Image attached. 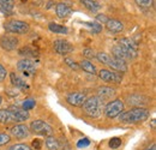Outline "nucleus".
<instances>
[{"mask_svg":"<svg viewBox=\"0 0 156 150\" xmlns=\"http://www.w3.org/2000/svg\"><path fill=\"white\" fill-rule=\"evenodd\" d=\"M148 118H149V111L142 107H135L127 112H122L120 114V121L126 124H139L145 121Z\"/></svg>","mask_w":156,"mask_h":150,"instance_id":"1","label":"nucleus"},{"mask_svg":"<svg viewBox=\"0 0 156 150\" xmlns=\"http://www.w3.org/2000/svg\"><path fill=\"white\" fill-rule=\"evenodd\" d=\"M83 112L89 118H98L102 113V100L98 96H91L83 103Z\"/></svg>","mask_w":156,"mask_h":150,"instance_id":"2","label":"nucleus"},{"mask_svg":"<svg viewBox=\"0 0 156 150\" xmlns=\"http://www.w3.org/2000/svg\"><path fill=\"white\" fill-rule=\"evenodd\" d=\"M4 28L7 33H12V34H25L29 31V24L27 22L18 19H11L6 22Z\"/></svg>","mask_w":156,"mask_h":150,"instance_id":"3","label":"nucleus"},{"mask_svg":"<svg viewBox=\"0 0 156 150\" xmlns=\"http://www.w3.org/2000/svg\"><path fill=\"white\" fill-rule=\"evenodd\" d=\"M124 112V103L121 100H114V101H111L107 103L106 108H105V114L107 118L109 119H113V118H117L118 115H120L121 113Z\"/></svg>","mask_w":156,"mask_h":150,"instance_id":"4","label":"nucleus"},{"mask_svg":"<svg viewBox=\"0 0 156 150\" xmlns=\"http://www.w3.org/2000/svg\"><path fill=\"white\" fill-rule=\"evenodd\" d=\"M30 131L35 134H39V136H51L53 133V129L49 124H47L46 121L43 120H35L31 123L30 125Z\"/></svg>","mask_w":156,"mask_h":150,"instance_id":"5","label":"nucleus"},{"mask_svg":"<svg viewBox=\"0 0 156 150\" xmlns=\"http://www.w3.org/2000/svg\"><path fill=\"white\" fill-rule=\"evenodd\" d=\"M119 45L122 47V49L125 51V53L127 54L130 60L138 56V45H137L133 40L124 38L119 41Z\"/></svg>","mask_w":156,"mask_h":150,"instance_id":"6","label":"nucleus"},{"mask_svg":"<svg viewBox=\"0 0 156 150\" xmlns=\"http://www.w3.org/2000/svg\"><path fill=\"white\" fill-rule=\"evenodd\" d=\"M17 69L20 72H23V75L30 76L33 73H35L36 71V65L33 60L30 59H22L17 62Z\"/></svg>","mask_w":156,"mask_h":150,"instance_id":"7","label":"nucleus"},{"mask_svg":"<svg viewBox=\"0 0 156 150\" xmlns=\"http://www.w3.org/2000/svg\"><path fill=\"white\" fill-rule=\"evenodd\" d=\"M53 47H54V51L60 54V55H65V54H69L73 51V47L72 45L66 41V40H55L54 43H53Z\"/></svg>","mask_w":156,"mask_h":150,"instance_id":"8","label":"nucleus"},{"mask_svg":"<svg viewBox=\"0 0 156 150\" xmlns=\"http://www.w3.org/2000/svg\"><path fill=\"white\" fill-rule=\"evenodd\" d=\"M98 77L103 80V82H112V83H120L122 80V75H120L119 72H113V71H108V70H101L98 72Z\"/></svg>","mask_w":156,"mask_h":150,"instance_id":"9","label":"nucleus"},{"mask_svg":"<svg viewBox=\"0 0 156 150\" xmlns=\"http://www.w3.org/2000/svg\"><path fill=\"white\" fill-rule=\"evenodd\" d=\"M85 100H87V95L83 93H77V91L69 94L66 97V101L71 106H75V107H82L83 103L85 102Z\"/></svg>","mask_w":156,"mask_h":150,"instance_id":"10","label":"nucleus"},{"mask_svg":"<svg viewBox=\"0 0 156 150\" xmlns=\"http://www.w3.org/2000/svg\"><path fill=\"white\" fill-rule=\"evenodd\" d=\"M0 46L6 51H13L18 46V38L15 36H2L0 38Z\"/></svg>","mask_w":156,"mask_h":150,"instance_id":"11","label":"nucleus"},{"mask_svg":"<svg viewBox=\"0 0 156 150\" xmlns=\"http://www.w3.org/2000/svg\"><path fill=\"white\" fill-rule=\"evenodd\" d=\"M106 28L109 33H113V34H119L124 30V24L118 20V19H113V18H108V20L106 22Z\"/></svg>","mask_w":156,"mask_h":150,"instance_id":"12","label":"nucleus"},{"mask_svg":"<svg viewBox=\"0 0 156 150\" xmlns=\"http://www.w3.org/2000/svg\"><path fill=\"white\" fill-rule=\"evenodd\" d=\"M72 12H73V10L64 2H59L55 6V13L59 18H67L72 15Z\"/></svg>","mask_w":156,"mask_h":150,"instance_id":"13","label":"nucleus"},{"mask_svg":"<svg viewBox=\"0 0 156 150\" xmlns=\"http://www.w3.org/2000/svg\"><path fill=\"white\" fill-rule=\"evenodd\" d=\"M111 69H113L115 72H126L127 71V65L124 60H119V59H115V58H112L109 59L108 64H107Z\"/></svg>","mask_w":156,"mask_h":150,"instance_id":"14","label":"nucleus"},{"mask_svg":"<svg viewBox=\"0 0 156 150\" xmlns=\"http://www.w3.org/2000/svg\"><path fill=\"white\" fill-rule=\"evenodd\" d=\"M11 133L16 137V138H27L29 134H30V131L28 129V126L23 125V124H20V125H15L12 129H11Z\"/></svg>","mask_w":156,"mask_h":150,"instance_id":"15","label":"nucleus"},{"mask_svg":"<svg viewBox=\"0 0 156 150\" xmlns=\"http://www.w3.org/2000/svg\"><path fill=\"white\" fill-rule=\"evenodd\" d=\"M0 123L1 124H10V123H17V119L15 118L13 113L10 109H0Z\"/></svg>","mask_w":156,"mask_h":150,"instance_id":"16","label":"nucleus"},{"mask_svg":"<svg viewBox=\"0 0 156 150\" xmlns=\"http://www.w3.org/2000/svg\"><path fill=\"white\" fill-rule=\"evenodd\" d=\"M11 112L13 113V115H15V118L17 119V121H25V120H28L29 119V113L28 111H24L23 108H18V107H10L9 108Z\"/></svg>","mask_w":156,"mask_h":150,"instance_id":"17","label":"nucleus"},{"mask_svg":"<svg viewBox=\"0 0 156 150\" xmlns=\"http://www.w3.org/2000/svg\"><path fill=\"white\" fill-rule=\"evenodd\" d=\"M113 95H115V90L109 87H100L98 89V97L102 101L106 98H111Z\"/></svg>","mask_w":156,"mask_h":150,"instance_id":"18","label":"nucleus"},{"mask_svg":"<svg viewBox=\"0 0 156 150\" xmlns=\"http://www.w3.org/2000/svg\"><path fill=\"white\" fill-rule=\"evenodd\" d=\"M80 4L89 11L91 12H98V10H101V4L98 2L96 0H80Z\"/></svg>","mask_w":156,"mask_h":150,"instance_id":"19","label":"nucleus"},{"mask_svg":"<svg viewBox=\"0 0 156 150\" xmlns=\"http://www.w3.org/2000/svg\"><path fill=\"white\" fill-rule=\"evenodd\" d=\"M112 54H113V58H115V59H119V60H130L129 59V56H127V54L125 53V51L122 49V47L118 43V45H115L113 48H112Z\"/></svg>","mask_w":156,"mask_h":150,"instance_id":"20","label":"nucleus"},{"mask_svg":"<svg viewBox=\"0 0 156 150\" xmlns=\"http://www.w3.org/2000/svg\"><path fill=\"white\" fill-rule=\"evenodd\" d=\"M78 66H79L83 71H85L87 73L96 75V67H95V65H93V62H90L89 60H83V61H80Z\"/></svg>","mask_w":156,"mask_h":150,"instance_id":"21","label":"nucleus"},{"mask_svg":"<svg viewBox=\"0 0 156 150\" xmlns=\"http://www.w3.org/2000/svg\"><path fill=\"white\" fill-rule=\"evenodd\" d=\"M10 78H11V83H12L16 88H20V89H27V88H28V85L25 84V82H24L20 77H18V76L16 75L15 72H12V73L10 75Z\"/></svg>","mask_w":156,"mask_h":150,"instance_id":"22","label":"nucleus"},{"mask_svg":"<svg viewBox=\"0 0 156 150\" xmlns=\"http://www.w3.org/2000/svg\"><path fill=\"white\" fill-rule=\"evenodd\" d=\"M46 147H47L48 150H59L60 143H59V141L57 138L48 136V137L46 138Z\"/></svg>","mask_w":156,"mask_h":150,"instance_id":"23","label":"nucleus"},{"mask_svg":"<svg viewBox=\"0 0 156 150\" xmlns=\"http://www.w3.org/2000/svg\"><path fill=\"white\" fill-rule=\"evenodd\" d=\"M48 29L52 33H57V34H67V31H69L66 27L57 24V23H49L48 24Z\"/></svg>","mask_w":156,"mask_h":150,"instance_id":"24","label":"nucleus"},{"mask_svg":"<svg viewBox=\"0 0 156 150\" xmlns=\"http://www.w3.org/2000/svg\"><path fill=\"white\" fill-rule=\"evenodd\" d=\"M15 0H0V10L4 12H11L15 7Z\"/></svg>","mask_w":156,"mask_h":150,"instance_id":"25","label":"nucleus"},{"mask_svg":"<svg viewBox=\"0 0 156 150\" xmlns=\"http://www.w3.org/2000/svg\"><path fill=\"white\" fill-rule=\"evenodd\" d=\"M20 55L25 56V59H29L30 56H37V52L34 51L31 47L27 46V47H23L20 49Z\"/></svg>","mask_w":156,"mask_h":150,"instance_id":"26","label":"nucleus"},{"mask_svg":"<svg viewBox=\"0 0 156 150\" xmlns=\"http://www.w3.org/2000/svg\"><path fill=\"white\" fill-rule=\"evenodd\" d=\"M84 24L88 25V27L91 29L93 34H100V33L102 31V25H101L100 23H96V22H94V23H91V22H85Z\"/></svg>","mask_w":156,"mask_h":150,"instance_id":"27","label":"nucleus"},{"mask_svg":"<svg viewBox=\"0 0 156 150\" xmlns=\"http://www.w3.org/2000/svg\"><path fill=\"white\" fill-rule=\"evenodd\" d=\"M35 106H36L35 100H33V98H27V100H24V101H23L22 108H23L24 111H30V109H33Z\"/></svg>","mask_w":156,"mask_h":150,"instance_id":"28","label":"nucleus"},{"mask_svg":"<svg viewBox=\"0 0 156 150\" xmlns=\"http://www.w3.org/2000/svg\"><path fill=\"white\" fill-rule=\"evenodd\" d=\"M96 59H98L100 62H102V64H108V61H109V59H111V55L109 54H107V53H105V52H100L96 54Z\"/></svg>","mask_w":156,"mask_h":150,"instance_id":"29","label":"nucleus"},{"mask_svg":"<svg viewBox=\"0 0 156 150\" xmlns=\"http://www.w3.org/2000/svg\"><path fill=\"white\" fill-rule=\"evenodd\" d=\"M137 6H139L140 9H150L153 6V0H135Z\"/></svg>","mask_w":156,"mask_h":150,"instance_id":"30","label":"nucleus"},{"mask_svg":"<svg viewBox=\"0 0 156 150\" xmlns=\"http://www.w3.org/2000/svg\"><path fill=\"white\" fill-rule=\"evenodd\" d=\"M7 150H33V149L28 144H13V145H11Z\"/></svg>","mask_w":156,"mask_h":150,"instance_id":"31","label":"nucleus"},{"mask_svg":"<svg viewBox=\"0 0 156 150\" xmlns=\"http://www.w3.org/2000/svg\"><path fill=\"white\" fill-rule=\"evenodd\" d=\"M109 147L112 148V149H117L119 148L120 145H121V141H120V138H118V137H114V138H112L111 141H109Z\"/></svg>","mask_w":156,"mask_h":150,"instance_id":"32","label":"nucleus"},{"mask_svg":"<svg viewBox=\"0 0 156 150\" xmlns=\"http://www.w3.org/2000/svg\"><path fill=\"white\" fill-rule=\"evenodd\" d=\"M11 141V137L7 133H1L0 132V145H5Z\"/></svg>","mask_w":156,"mask_h":150,"instance_id":"33","label":"nucleus"},{"mask_svg":"<svg viewBox=\"0 0 156 150\" xmlns=\"http://www.w3.org/2000/svg\"><path fill=\"white\" fill-rule=\"evenodd\" d=\"M65 64L69 66V67H71V69H73V70H78L79 69V66H78V64H76L71 58H65Z\"/></svg>","mask_w":156,"mask_h":150,"instance_id":"34","label":"nucleus"},{"mask_svg":"<svg viewBox=\"0 0 156 150\" xmlns=\"http://www.w3.org/2000/svg\"><path fill=\"white\" fill-rule=\"evenodd\" d=\"M89 144H90V141L88 138H82V139L78 141L77 147L78 148H84V147H88Z\"/></svg>","mask_w":156,"mask_h":150,"instance_id":"35","label":"nucleus"},{"mask_svg":"<svg viewBox=\"0 0 156 150\" xmlns=\"http://www.w3.org/2000/svg\"><path fill=\"white\" fill-rule=\"evenodd\" d=\"M83 55L85 56V58H88V59H91V58L95 56V53H94L93 49H90V48H85V49L83 51Z\"/></svg>","mask_w":156,"mask_h":150,"instance_id":"36","label":"nucleus"},{"mask_svg":"<svg viewBox=\"0 0 156 150\" xmlns=\"http://www.w3.org/2000/svg\"><path fill=\"white\" fill-rule=\"evenodd\" d=\"M6 75H7V72H6L5 67L0 64V82H2V80L6 78Z\"/></svg>","mask_w":156,"mask_h":150,"instance_id":"37","label":"nucleus"},{"mask_svg":"<svg viewBox=\"0 0 156 150\" xmlns=\"http://www.w3.org/2000/svg\"><path fill=\"white\" fill-rule=\"evenodd\" d=\"M96 20H98V22H101V23H105V24H106V22L108 20V17H107L106 15H98V16H96Z\"/></svg>","mask_w":156,"mask_h":150,"instance_id":"38","label":"nucleus"},{"mask_svg":"<svg viewBox=\"0 0 156 150\" xmlns=\"http://www.w3.org/2000/svg\"><path fill=\"white\" fill-rule=\"evenodd\" d=\"M33 147L36 150L41 149V141H40V139H34V141H33Z\"/></svg>","mask_w":156,"mask_h":150,"instance_id":"39","label":"nucleus"},{"mask_svg":"<svg viewBox=\"0 0 156 150\" xmlns=\"http://www.w3.org/2000/svg\"><path fill=\"white\" fill-rule=\"evenodd\" d=\"M145 150H156V144H155V143H153L150 147H148Z\"/></svg>","mask_w":156,"mask_h":150,"instance_id":"40","label":"nucleus"},{"mask_svg":"<svg viewBox=\"0 0 156 150\" xmlns=\"http://www.w3.org/2000/svg\"><path fill=\"white\" fill-rule=\"evenodd\" d=\"M53 4H54V2H53V1H49V2H48V4H47V7H46V9H51V7H52V5H53Z\"/></svg>","mask_w":156,"mask_h":150,"instance_id":"41","label":"nucleus"},{"mask_svg":"<svg viewBox=\"0 0 156 150\" xmlns=\"http://www.w3.org/2000/svg\"><path fill=\"white\" fill-rule=\"evenodd\" d=\"M155 121H156L155 119H153V120H151V127H153V129H155V125H156Z\"/></svg>","mask_w":156,"mask_h":150,"instance_id":"42","label":"nucleus"},{"mask_svg":"<svg viewBox=\"0 0 156 150\" xmlns=\"http://www.w3.org/2000/svg\"><path fill=\"white\" fill-rule=\"evenodd\" d=\"M1 102H2V97L0 96V105H1Z\"/></svg>","mask_w":156,"mask_h":150,"instance_id":"43","label":"nucleus"},{"mask_svg":"<svg viewBox=\"0 0 156 150\" xmlns=\"http://www.w3.org/2000/svg\"><path fill=\"white\" fill-rule=\"evenodd\" d=\"M20 1H23V2H24V1H28V0H20Z\"/></svg>","mask_w":156,"mask_h":150,"instance_id":"44","label":"nucleus"}]
</instances>
